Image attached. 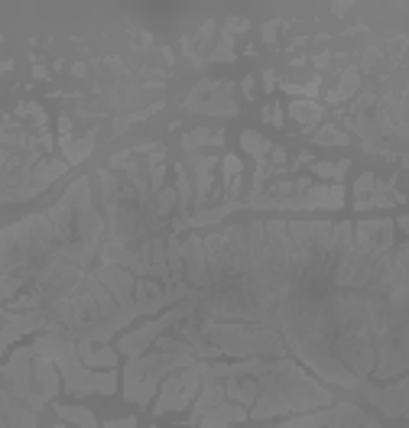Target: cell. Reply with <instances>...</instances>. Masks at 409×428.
Segmentation results:
<instances>
[{"mask_svg":"<svg viewBox=\"0 0 409 428\" xmlns=\"http://www.w3.org/2000/svg\"><path fill=\"white\" fill-rule=\"evenodd\" d=\"M192 363H198V357L186 341L162 337L156 354H150V357H134V361L127 363V370H124V396L136 406H150L162 373L192 367Z\"/></svg>","mask_w":409,"mask_h":428,"instance_id":"1","label":"cell"},{"mask_svg":"<svg viewBox=\"0 0 409 428\" xmlns=\"http://www.w3.org/2000/svg\"><path fill=\"white\" fill-rule=\"evenodd\" d=\"M33 357H49L56 367H59L62 380H65V389L72 396H111L117 393V373L114 370H88L85 363L78 361V347L75 341H65L59 335L39 337L33 347H30Z\"/></svg>","mask_w":409,"mask_h":428,"instance_id":"2","label":"cell"},{"mask_svg":"<svg viewBox=\"0 0 409 428\" xmlns=\"http://www.w3.org/2000/svg\"><path fill=\"white\" fill-rule=\"evenodd\" d=\"M198 387H202V377H198V363H192V367H182L179 373L172 370V377L162 383V393H160V399H156L153 409H156V412L182 409V406H188V399L195 396Z\"/></svg>","mask_w":409,"mask_h":428,"instance_id":"3","label":"cell"},{"mask_svg":"<svg viewBox=\"0 0 409 428\" xmlns=\"http://www.w3.org/2000/svg\"><path fill=\"white\" fill-rule=\"evenodd\" d=\"M192 311H195V305H182V309H172V311H166L162 318H156V321H150V325H143L140 331H134V335H124V337L117 341V354L140 357V354L150 347V341H156V337L162 335V328H169V325H176V321L188 318Z\"/></svg>","mask_w":409,"mask_h":428,"instance_id":"4","label":"cell"},{"mask_svg":"<svg viewBox=\"0 0 409 428\" xmlns=\"http://www.w3.org/2000/svg\"><path fill=\"white\" fill-rule=\"evenodd\" d=\"M364 393L374 399L377 406L384 412H390V415H396V419H403L406 415V383H396L393 389H374V387H364Z\"/></svg>","mask_w":409,"mask_h":428,"instance_id":"5","label":"cell"},{"mask_svg":"<svg viewBox=\"0 0 409 428\" xmlns=\"http://www.w3.org/2000/svg\"><path fill=\"white\" fill-rule=\"evenodd\" d=\"M244 419H247V409L231 406V403H221V406H214L208 415H202V419H198V425H202V428H224V425H231V422H244Z\"/></svg>","mask_w":409,"mask_h":428,"instance_id":"6","label":"cell"},{"mask_svg":"<svg viewBox=\"0 0 409 428\" xmlns=\"http://www.w3.org/2000/svg\"><path fill=\"white\" fill-rule=\"evenodd\" d=\"M59 415L68 422H75L78 428H98L91 409H85V406H59Z\"/></svg>","mask_w":409,"mask_h":428,"instance_id":"7","label":"cell"},{"mask_svg":"<svg viewBox=\"0 0 409 428\" xmlns=\"http://www.w3.org/2000/svg\"><path fill=\"white\" fill-rule=\"evenodd\" d=\"M316 172H318V176H325V179H332V176H335V179H341L344 172H348V160L335 162V166H332V162H318Z\"/></svg>","mask_w":409,"mask_h":428,"instance_id":"8","label":"cell"},{"mask_svg":"<svg viewBox=\"0 0 409 428\" xmlns=\"http://www.w3.org/2000/svg\"><path fill=\"white\" fill-rule=\"evenodd\" d=\"M244 146H247L250 153H257V156H264V153L270 150V143H266L264 136H257V134H244Z\"/></svg>","mask_w":409,"mask_h":428,"instance_id":"9","label":"cell"},{"mask_svg":"<svg viewBox=\"0 0 409 428\" xmlns=\"http://www.w3.org/2000/svg\"><path fill=\"white\" fill-rule=\"evenodd\" d=\"M316 140H318V143H341V146H348V136L338 134V130H332V127H325V130L316 136Z\"/></svg>","mask_w":409,"mask_h":428,"instance_id":"10","label":"cell"},{"mask_svg":"<svg viewBox=\"0 0 409 428\" xmlns=\"http://www.w3.org/2000/svg\"><path fill=\"white\" fill-rule=\"evenodd\" d=\"M292 114H296V117H302V124H312V120L318 117L316 108H302V104H296V108H292Z\"/></svg>","mask_w":409,"mask_h":428,"instance_id":"11","label":"cell"},{"mask_svg":"<svg viewBox=\"0 0 409 428\" xmlns=\"http://www.w3.org/2000/svg\"><path fill=\"white\" fill-rule=\"evenodd\" d=\"M367 188H374V176H370V172H367V176L358 182V192H367Z\"/></svg>","mask_w":409,"mask_h":428,"instance_id":"12","label":"cell"},{"mask_svg":"<svg viewBox=\"0 0 409 428\" xmlns=\"http://www.w3.org/2000/svg\"><path fill=\"white\" fill-rule=\"evenodd\" d=\"M108 428H136L134 419H124V422H108Z\"/></svg>","mask_w":409,"mask_h":428,"instance_id":"13","label":"cell"},{"mask_svg":"<svg viewBox=\"0 0 409 428\" xmlns=\"http://www.w3.org/2000/svg\"><path fill=\"white\" fill-rule=\"evenodd\" d=\"M59 428H65V425H59Z\"/></svg>","mask_w":409,"mask_h":428,"instance_id":"14","label":"cell"}]
</instances>
